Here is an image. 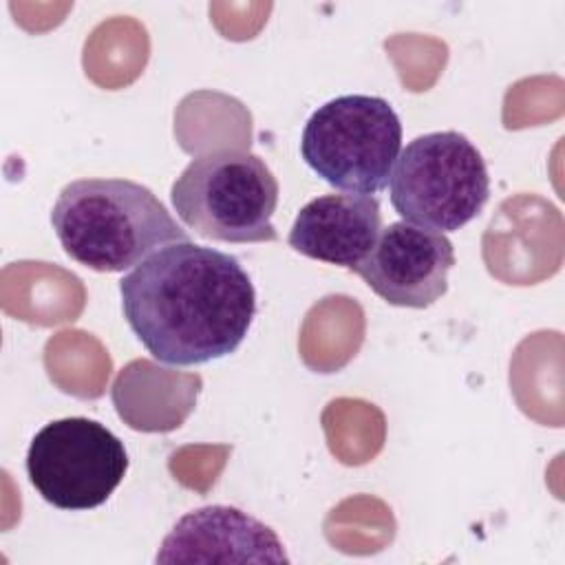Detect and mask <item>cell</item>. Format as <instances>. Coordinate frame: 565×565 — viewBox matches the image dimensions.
Listing matches in <instances>:
<instances>
[{
	"label": "cell",
	"instance_id": "6da1fadb",
	"mask_svg": "<svg viewBox=\"0 0 565 565\" xmlns=\"http://www.w3.org/2000/svg\"><path fill=\"white\" fill-rule=\"evenodd\" d=\"M119 294L139 342L177 366L234 353L256 316V291L243 265L192 241L148 256L121 278Z\"/></svg>",
	"mask_w": 565,
	"mask_h": 565
},
{
	"label": "cell",
	"instance_id": "7a4b0ae2",
	"mask_svg": "<svg viewBox=\"0 0 565 565\" xmlns=\"http://www.w3.org/2000/svg\"><path fill=\"white\" fill-rule=\"evenodd\" d=\"M51 225L75 263L102 274L126 271L190 241L157 194L130 179L71 181L57 194Z\"/></svg>",
	"mask_w": 565,
	"mask_h": 565
},
{
	"label": "cell",
	"instance_id": "3957f363",
	"mask_svg": "<svg viewBox=\"0 0 565 565\" xmlns=\"http://www.w3.org/2000/svg\"><path fill=\"white\" fill-rule=\"evenodd\" d=\"M170 201L185 227L221 243H271L278 181L267 163L247 150H210L194 157L170 188Z\"/></svg>",
	"mask_w": 565,
	"mask_h": 565
},
{
	"label": "cell",
	"instance_id": "277c9868",
	"mask_svg": "<svg viewBox=\"0 0 565 565\" xmlns=\"http://www.w3.org/2000/svg\"><path fill=\"white\" fill-rule=\"evenodd\" d=\"M391 205L411 225L439 234L470 223L488 203L490 177L477 146L457 130L419 135L399 152Z\"/></svg>",
	"mask_w": 565,
	"mask_h": 565
},
{
	"label": "cell",
	"instance_id": "5b68a950",
	"mask_svg": "<svg viewBox=\"0 0 565 565\" xmlns=\"http://www.w3.org/2000/svg\"><path fill=\"white\" fill-rule=\"evenodd\" d=\"M402 150V121L384 97L342 95L307 119L300 154L329 185L375 194L391 181Z\"/></svg>",
	"mask_w": 565,
	"mask_h": 565
},
{
	"label": "cell",
	"instance_id": "8992f818",
	"mask_svg": "<svg viewBox=\"0 0 565 565\" xmlns=\"http://www.w3.org/2000/svg\"><path fill=\"white\" fill-rule=\"evenodd\" d=\"M126 470L124 441L88 417L49 422L26 450L31 486L60 510H90L106 503Z\"/></svg>",
	"mask_w": 565,
	"mask_h": 565
},
{
	"label": "cell",
	"instance_id": "52a82bcc",
	"mask_svg": "<svg viewBox=\"0 0 565 565\" xmlns=\"http://www.w3.org/2000/svg\"><path fill=\"white\" fill-rule=\"evenodd\" d=\"M455 247L446 234L395 221L382 227L373 249L355 271L382 300L426 309L448 291Z\"/></svg>",
	"mask_w": 565,
	"mask_h": 565
},
{
	"label": "cell",
	"instance_id": "ba28073f",
	"mask_svg": "<svg viewBox=\"0 0 565 565\" xmlns=\"http://www.w3.org/2000/svg\"><path fill=\"white\" fill-rule=\"evenodd\" d=\"M380 232V201L371 194L340 192L300 207L287 243L302 256L353 269L373 249Z\"/></svg>",
	"mask_w": 565,
	"mask_h": 565
},
{
	"label": "cell",
	"instance_id": "9c48e42d",
	"mask_svg": "<svg viewBox=\"0 0 565 565\" xmlns=\"http://www.w3.org/2000/svg\"><path fill=\"white\" fill-rule=\"evenodd\" d=\"M170 561H289L282 543L254 516L232 505H205L177 521L157 563Z\"/></svg>",
	"mask_w": 565,
	"mask_h": 565
}]
</instances>
